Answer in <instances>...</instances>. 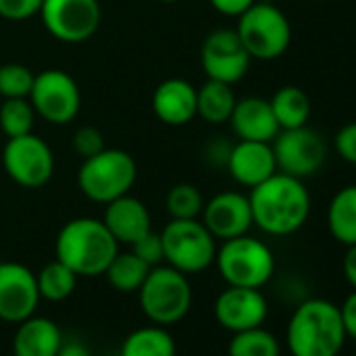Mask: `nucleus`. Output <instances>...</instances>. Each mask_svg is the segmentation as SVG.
I'll list each match as a JSON object with an SVG mask.
<instances>
[{"mask_svg":"<svg viewBox=\"0 0 356 356\" xmlns=\"http://www.w3.org/2000/svg\"><path fill=\"white\" fill-rule=\"evenodd\" d=\"M250 206L254 225L273 237L298 233L312 208V197L302 178L275 172L264 183L250 189Z\"/></svg>","mask_w":356,"mask_h":356,"instance_id":"nucleus-1","label":"nucleus"},{"mask_svg":"<svg viewBox=\"0 0 356 356\" xmlns=\"http://www.w3.org/2000/svg\"><path fill=\"white\" fill-rule=\"evenodd\" d=\"M291 356H337L346 343L339 306L325 298L304 300L287 323Z\"/></svg>","mask_w":356,"mask_h":356,"instance_id":"nucleus-2","label":"nucleus"},{"mask_svg":"<svg viewBox=\"0 0 356 356\" xmlns=\"http://www.w3.org/2000/svg\"><path fill=\"white\" fill-rule=\"evenodd\" d=\"M57 260L78 277L105 275L109 262L120 252V243L99 218H74L57 235Z\"/></svg>","mask_w":356,"mask_h":356,"instance_id":"nucleus-3","label":"nucleus"},{"mask_svg":"<svg viewBox=\"0 0 356 356\" xmlns=\"http://www.w3.org/2000/svg\"><path fill=\"white\" fill-rule=\"evenodd\" d=\"M145 316L159 327L183 321L193 304V289L185 273L172 266H153L138 289Z\"/></svg>","mask_w":356,"mask_h":356,"instance_id":"nucleus-4","label":"nucleus"},{"mask_svg":"<svg viewBox=\"0 0 356 356\" xmlns=\"http://www.w3.org/2000/svg\"><path fill=\"white\" fill-rule=\"evenodd\" d=\"M136 176L138 165L128 151L105 147L101 153L82 161L78 170V187L90 202L109 204L130 193Z\"/></svg>","mask_w":356,"mask_h":356,"instance_id":"nucleus-5","label":"nucleus"},{"mask_svg":"<svg viewBox=\"0 0 356 356\" xmlns=\"http://www.w3.org/2000/svg\"><path fill=\"white\" fill-rule=\"evenodd\" d=\"M235 32L250 57L258 61H275L283 57L291 44V24L287 15L270 3L256 0L237 17Z\"/></svg>","mask_w":356,"mask_h":356,"instance_id":"nucleus-6","label":"nucleus"},{"mask_svg":"<svg viewBox=\"0 0 356 356\" xmlns=\"http://www.w3.org/2000/svg\"><path fill=\"white\" fill-rule=\"evenodd\" d=\"M214 262L227 285L235 287L260 289L275 275V254L264 241L250 235L222 241Z\"/></svg>","mask_w":356,"mask_h":356,"instance_id":"nucleus-7","label":"nucleus"},{"mask_svg":"<svg viewBox=\"0 0 356 356\" xmlns=\"http://www.w3.org/2000/svg\"><path fill=\"white\" fill-rule=\"evenodd\" d=\"M159 235L163 260L185 275L202 273L216 260V239L200 218L170 220Z\"/></svg>","mask_w":356,"mask_h":356,"instance_id":"nucleus-8","label":"nucleus"},{"mask_svg":"<svg viewBox=\"0 0 356 356\" xmlns=\"http://www.w3.org/2000/svg\"><path fill=\"white\" fill-rule=\"evenodd\" d=\"M3 165L13 183L24 189H40L55 174V155L47 140L34 132L9 138L3 149Z\"/></svg>","mask_w":356,"mask_h":356,"instance_id":"nucleus-9","label":"nucleus"},{"mask_svg":"<svg viewBox=\"0 0 356 356\" xmlns=\"http://www.w3.org/2000/svg\"><path fill=\"white\" fill-rule=\"evenodd\" d=\"M28 99L36 115L55 126L70 124L82 105V95L76 80L63 70H44L36 74Z\"/></svg>","mask_w":356,"mask_h":356,"instance_id":"nucleus-10","label":"nucleus"},{"mask_svg":"<svg viewBox=\"0 0 356 356\" xmlns=\"http://www.w3.org/2000/svg\"><path fill=\"white\" fill-rule=\"evenodd\" d=\"M38 15L47 32L67 44L92 38L103 17L99 0H44Z\"/></svg>","mask_w":356,"mask_h":356,"instance_id":"nucleus-11","label":"nucleus"},{"mask_svg":"<svg viewBox=\"0 0 356 356\" xmlns=\"http://www.w3.org/2000/svg\"><path fill=\"white\" fill-rule=\"evenodd\" d=\"M273 153L277 161V170L296 178H308L321 170L327 157L325 138L306 126L279 130L273 138Z\"/></svg>","mask_w":356,"mask_h":356,"instance_id":"nucleus-12","label":"nucleus"},{"mask_svg":"<svg viewBox=\"0 0 356 356\" xmlns=\"http://www.w3.org/2000/svg\"><path fill=\"white\" fill-rule=\"evenodd\" d=\"M252 57L235 30H214L202 44V67L208 80L237 84L250 70Z\"/></svg>","mask_w":356,"mask_h":356,"instance_id":"nucleus-13","label":"nucleus"},{"mask_svg":"<svg viewBox=\"0 0 356 356\" xmlns=\"http://www.w3.org/2000/svg\"><path fill=\"white\" fill-rule=\"evenodd\" d=\"M40 300L36 275L28 266L0 262V318L22 323L36 312Z\"/></svg>","mask_w":356,"mask_h":356,"instance_id":"nucleus-14","label":"nucleus"},{"mask_svg":"<svg viewBox=\"0 0 356 356\" xmlns=\"http://www.w3.org/2000/svg\"><path fill=\"white\" fill-rule=\"evenodd\" d=\"M214 316L231 333L262 327L268 316V302L260 289L229 285L214 302Z\"/></svg>","mask_w":356,"mask_h":356,"instance_id":"nucleus-15","label":"nucleus"},{"mask_svg":"<svg viewBox=\"0 0 356 356\" xmlns=\"http://www.w3.org/2000/svg\"><path fill=\"white\" fill-rule=\"evenodd\" d=\"M202 216L206 229L220 241L248 235L254 227L250 197L239 191H222L214 195L204 204Z\"/></svg>","mask_w":356,"mask_h":356,"instance_id":"nucleus-16","label":"nucleus"},{"mask_svg":"<svg viewBox=\"0 0 356 356\" xmlns=\"http://www.w3.org/2000/svg\"><path fill=\"white\" fill-rule=\"evenodd\" d=\"M227 168L233 181L248 189H254L275 172H279L273 145L260 140H239L237 145H233L229 149Z\"/></svg>","mask_w":356,"mask_h":356,"instance_id":"nucleus-17","label":"nucleus"},{"mask_svg":"<svg viewBox=\"0 0 356 356\" xmlns=\"http://www.w3.org/2000/svg\"><path fill=\"white\" fill-rule=\"evenodd\" d=\"M151 105L159 122L168 126H185L197 115V88L183 78L163 80L155 88Z\"/></svg>","mask_w":356,"mask_h":356,"instance_id":"nucleus-18","label":"nucleus"},{"mask_svg":"<svg viewBox=\"0 0 356 356\" xmlns=\"http://www.w3.org/2000/svg\"><path fill=\"white\" fill-rule=\"evenodd\" d=\"M103 225L109 229V233L115 237L118 243H126V245H132L143 235L153 231L151 214L147 206L132 195H122L105 204Z\"/></svg>","mask_w":356,"mask_h":356,"instance_id":"nucleus-19","label":"nucleus"},{"mask_svg":"<svg viewBox=\"0 0 356 356\" xmlns=\"http://www.w3.org/2000/svg\"><path fill=\"white\" fill-rule=\"evenodd\" d=\"M229 122L233 126V132L239 136V140L273 143V138L281 130L270 109V103L262 97L237 99Z\"/></svg>","mask_w":356,"mask_h":356,"instance_id":"nucleus-20","label":"nucleus"},{"mask_svg":"<svg viewBox=\"0 0 356 356\" xmlns=\"http://www.w3.org/2000/svg\"><path fill=\"white\" fill-rule=\"evenodd\" d=\"M13 335V356H57L63 335L55 321L47 316H30L17 323Z\"/></svg>","mask_w":356,"mask_h":356,"instance_id":"nucleus-21","label":"nucleus"},{"mask_svg":"<svg viewBox=\"0 0 356 356\" xmlns=\"http://www.w3.org/2000/svg\"><path fill=\"white\" fill-rule=\"evenodd\" d=\"M327 229L341 245L356 243V185L339 189L327 208Z\"/></svg>","mask_w":356,"mask_h":356,"instance_id":"nucleus-22","label":"nucleus"},{"mask_svg":"<svg viewBox=\"0 0 356 356\" xmlns=\"http://www.w3.org/2000/svg\"><path fill=\"white\" fill-rule=\"evenodd\" d=\"M281 130L306 126L312 115V103L300 86H281L268 101Z\"/></svg>","mask_w":356,"mask_h":356,"instance_id":"nucleus-23","label":"nucleus"},{"mask_svg":"<svg viewBox=\"0 0 356 356\" xmlns=\"http://www.w3.org/2000/svg\"><path fill=\"white\" fill-rule=\"evenodd\" d=\"M237 97L231 84L218 80H206L202 88H197V115L208 124H225L231 120Z\"/></svg>","mask_w":356,"mask_h":356,"instance_id":"nucleus-24","label":"nucleus"},{"mask_svg":"<svg viewBox=\"0 0 356 356\" xmlns=\"http://www.w3.org/2000/svg\"><path fill=\"white\" fill-rule=\"evenodd\" d=\"M120 356H176V341L159 325L140 327L124 339Z\"/></svg>","mask_w":356,"mask_h":356,"instance_id":"nucleus-25","label":"nucleus"},{"mask_svg":"<svg viewBox=\"0 0 356 356\" xmlns=\"http://www.w3.org/2000/svg\"><path fill=\"white\" fill-rule=\"evenodd\" d=\"M149 270H151V266L147 262H143L134 252H118L113 256V260L109 262L105 275L113 289L132 293V291L140 289Z\"/></svg>","mask_w":356,"mask_h":356,"instance_id":"nucleus-26","label":"nucleus"},{"mask_svg":"<svg viewBox=\"0 0 356 356\" xmlns=\"http://www.w3.org/2000/svg\"><path fill=\"white\" fill-rule=\"evenodd\" d=\"M36 283H38L40 298L49 302H63L74 293L78 275L70 266H65L61 260H53L44 264L42 270L36 275Z\"/></svg>","mask_w":356,"mask_h":356,"instance_id":"nucleus-27","label":"nucleus"},{"mask_svg":"<svg viewBox=\"0 0 356 356\" xmlns=\"http://www.w3.org/2000/svg\"><path fill=\"white\" fill-rule=\"evenodd\" d=\"M229 356H281V346L270 331L254 327L233 333L229 341Z\"/></svg>","mask_w":356,"mask_h":356,"instance_id":"nucleus-28","label":"nucleus"},{"mask_svg":"<svg viewBox=\"0 0 356 356\" xmlns=\"http://www.w3.org/2000/svg\"><path fill=\"white\" fill-rule=\"evenodd\" d=\"M204 195L191 183H178L165 195V210L172 220L200 218L204 210Z\"/></svg>","mask_w":356,"mask_h":356,"instance_id":"nucleus-29","label":"nucleus"},{"mask_svg":"<svg viewBox=\"0 0 356 356\" xmlns=\"http://www.w3.org/2000/svg\"><path fill=\"white\" fill-rule=\"evenodd\" d=\"M36 111L30 99H5L0 105V130L7 138L30 134L34 128Z\"/></svg>","mask_w":356,"mask_h":356,"instance_id":"nucleus-30","label":"nucleus"},{"mask_svg":"<svg viewBox=\"0 0 356 356\" xmlns=\"http://www.w3.org/2000/svg\"><path fill=\"white\" fill-rule=\"evenodd\" d=\"M36 74L22 63L0 65V97L3 99H28Z\"/></svg>","mask_w":356,"mask_h":356,"instance_id":"nucleus-31","label":"nucleus"},{"mask_svg":"<svg viewBox=\"0 0 356 356\" xmlns=\"http://www.w3.org/2000/svg\"><path fill=\"white\" fill-rule=\"evenodd\" d=\"M130 252H134L143 262H147L151 268L163 262V245H161V235L155 231H149L143 235L138 241L130 245Z\"/></svg>","mask_w":356,"mask_h":356,"instance_id":"nucleus-32","label":"nucleus"},{"mask_svg":"<svg viewBox=\"0 0 356 356\" xmlns=\"http://www.w3.org/2000/svg\"><path fill=\"white\" fill-rule=\"evenodd\" d=\"M44 0H0V17L7 22H28L40 13Z\"/></svg>","mask_w":356,"mask_h":356,"instance_id":"nucleus-33","label":"nucleus"},{"mask_svg":"<svg viewBox=\"0 0 356 356\" xmlns=\"http://www.w3.org/2000/svg\"><path fill=\"white\" fill-rule=\"evenodd\" d=\"M74 149L76 153L86 159V157H92L97 153H101L105 149V138H103V132L95 126H82L80 130H76L74 134Z\"/></svg>","mask_w":356,"mask_h":356,"instance_id":"nucleus-34","label":"nucleus"},{"mask_svg":"<svg viewBox=\"0 0 356 356\" xmlns=\"http://www.w3.org/2000/svg\"><path fill=\"white\" fill-rule=\"evenodd\" d=\"M333 149L343 161L356 165V122H350L335 132Z\"/></svg>","mask_w":356,"mask_h":356,"instance_id":"nucleus-35","label":"nucleus"},{"mask_svg":"<svg viewBox=\"0 0 356 356\" xmlns=\"http://www.w3.org/2000/svg\"><path fill=\"white\" fill-rule=\"evenodd\" d=\"M339 312H341L346 335L356 339V289H352V293L343 300V304L339 306Z\"/></svg>","mask_w":356,"mask_h":356,"instance_id":"nucleus-36","label":"nucleus"},{"mask_svg":"<svg viewBox=\"0 0 356 356\" xmlns=\"http://www.w3.org/2000/svg\"><path fill=\"white\" fill-rule=\"evenodd\" d=\"M256 0H210V5L227 17H239L241 13H245Z\"/></svg>","mask_w":356,"mask_h":356,"instance_id":"nucleus-37","label":"nucleus"},{"mask_svg":"<svg viewBox=\"0 0 356 356\" xmlns=\"http://www.w3.org/2000/svg\"><path fill=\"white\" fill-rule=\"evenodd\" d=\"M341 270H343V277L350 283V287L356 289V243L348 245L343 260H341Z\"/></svg>","mask_w":356,"mask_h":356,"instance_id":"nucleus-38","label":"nucleus"},{"mask_svg":"<svg viewBox=\"0 0 356 356\" xmlns=\"http://www.w3.org/2000/svg\"><path fill=\"white\" fill-rule=\"evenodd\" d=\"M57 356H92V354H90V350H88L82 341L70 339V341H63V343H61Z\"/></svg>","mask_w":356,"mask_h":356,"instance_id":"nucleus-39","label":"nucleus"},{"mask_svg":"<svg viewBox=\"0 0 356 356\" xmlns=\"http://www.w3.org/2000/svg\"><path fill=\"white\" fill-rule=\"evenodd\" d=\"M159 3H163V5H174V3H178V0H159Z\"/></svg>","mask_w":356,"mask_h":356,"instance_id":"nucleus-40","label":"nucleus"},{"mask_svg":"<svg viewBox=\"0 0 356 356\" xmlns=\"http://www.w3.org/2000/svg\"><path fill=\"white\" fill-rule=\"evenodd\" d=\"M312 3H323V0H312Z\"/></svg>","mask_w":356,"mask_h":356,"instance_id":"nucleus-41","label":"nucleus"},{"mask_svg":"<svg viewBox=\"0 0 356 356\" xmlns=\"http://www.w3.org/2000/svg\"><path fill=\"white\" fill-rule=\"evenodd\" d=\"M0 262H3V260H0Z\"/></svg>","mask_w":356,"mask_h":356,"instance_id":"nucleus-42","label":"nucleus"}]
</instances>
